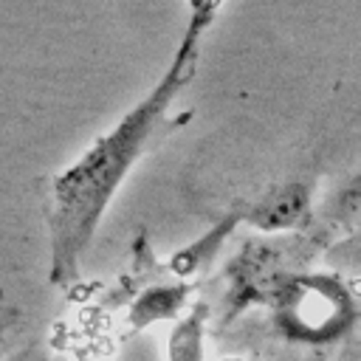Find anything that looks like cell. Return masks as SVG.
<instances>
[{"label": "cell", "mask_w": 361, "mask_h": 361, "mask_svg": "<svg viewBox=\"0 0 361 361\" xmlns=\"http://www.w3.org/2000/svg\"><path fill=\"white\" fill-rule=\"evenodd\" d=\"M223 3H226V0H189V11H186V25H183V31L203 39L206 31L212 28V23L217 20Z\"/></svg>", "instance_id": "6"}, {"label": "cell", "mask_w": 361, "mask_h": 361, "mask_svg": "<svg viewBox=\"0 0 361 361\" xmlns=\"http://www.w3.org/2000/svg\"><path fill=\"white\" fill-rule=\"evenodd\" d=\"M310 203V186L305 183H285L274 192H268L262 200H257L245 214H240V220H248L251 226L262 228V231H279V228H290L296 226Z\"/></svg>", "instance_id": "3"}, {"label": "cell", "mask_w": 361, "mask_h": 361, "mask_svg": "<svg viewBox=\"0 0 361 361\" xmlns=\"http://www.w3.org/2000/svg\"><path fill=\"white\" fill-rule=\"evenodd\" d=\"M279 324L290 338L330 341L350 322V296L333 276H290L279 290Z\"/></svg>", "instance_id": "2"}, {"label": "cell", "mask_w": 361, "mask_h": 361, "mask_svg": "<svg viewBox=\"0 0 361 361\" xmlns=\"http://www.w3.org/2000/svg\"><path fill=\"white\" fill-rule=\"evenodd\" d=\"M206 319H209V305L195 302L192 310L172 324L166 338V361H203Z\"/></svg>", "instance_id": "4"}, {"label": "cell", "mask_w": 361, "mask_h": 361, "mask_svg": "<svg viewBox=\"0 0 361 361\" xmlns=\"http://www.w3.org/2000/svg\"><path fill=\"white\" fill-rule=\"evenodd\" d=\"M200 45V37L183 31L155 85L51 178L45 209L51 285L68 288L79 279L82 259L130 172L158 141L189 121V116L175 118L169 110L195 76Z\"/></svg>", "instance_id": "1"}, {"label": "cell", "mask_w": 361, "mask_h": 361, "mask_svg": "<svg viewBox=\"0 0 361 361\" xmlns=\"http://www.w3.org/2000/svg\"><path fill=\"white\" fill-rule=\"evenodd\" d=\"M183 305V288H161V290H147L144 299L133 307V327H147L155 319H169L178 313Z\"/></svg>", "instance_id": "5"}]
</instances>
